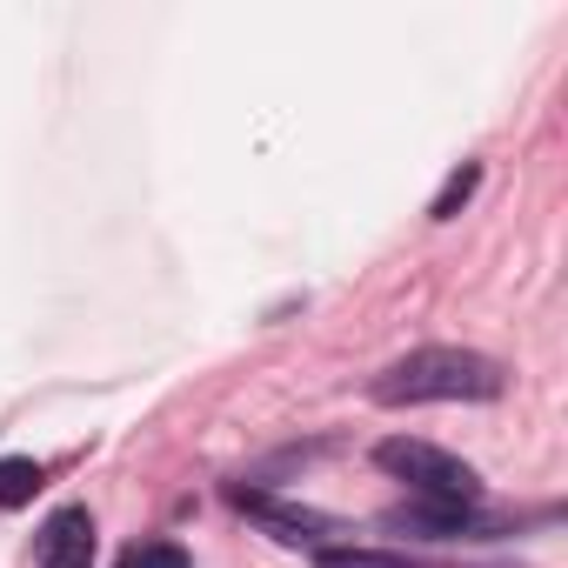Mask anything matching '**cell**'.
Instances as JSON below:
<instances>
[{
    "label": "cell",
    "instance_id": "6da1fadb",
    "mask_svg": "<svg viewBox=\"0 0 568 568\" xmlns=\"http://www.w3.org/2000/svg\"><path fill=\"white\" fill-rule=\"evenodd\" d=\"M501 395V362L475 348H415L388 362L368 382V402L382 408H422V402H495Z\"/></svg>",
    "mask_w": 568,
    "mask_h": 568
},
{
    "label": "cell",
    "instance_id": "7a4b0ae2",
    "mask_svg": "<svg viewBox=\"0 0 568 568\" xmlns=\"http://www.w3.org/2000/svg\"><path fill=\"white\" fill-rule=\"evenodd\" d=\"M375 462H382L395 481H408L415 501H455V508H475V501H481V475H475L468 462H455L448 448H435V442L395 435V442L375 448Z\"/></svg>",
    "mask_w": 568,
    "mask_h": 568
},
{
    "label": "cell",
    "instance_id": "3957f363",
    "mask_svg": "<svg viewBox=\"0 0 568 568\" xmlns=\"http://www.w3.org/2000/svg\"><path fill=\"white\" fill-rule=\"evenodd\" d=\"M227 501L241 508V515H254L274 541H322L328 535V515H315V508H295V501H274L267 488H247V481H227Z\"/></svg>",
    "mask_w": 568,
    "mask_h": 568
},
{
    "label": "cell",
    "instance_id": "277c9868",
    "mask_svg": "<svg viewBox=\"0 0 568 568\" xmlns=\"http://www.w3.org/2000/svg\"><path fill=\"white\" fill-rule=\"evenodd\" d=\"M388 528L428 535V541H481V535H495V521H488L481 508H455V501H408V508H388Z\"/></svg>",
    "mask_w": 568,
    "mask_h": 568
},
{
    "label": "cell",
    "instance_id": "5b68a950",
    "mask_svg": "<svg viewBox=\"0 0 568 568\" xmlns=\"http://www.w3.org/2000/svg\"><path fill=\"white\" fill-rule=\"evenodd\" d=\"M41 568H94V515L54 508L41 528Z\"/></svg>",
    "mask_w": 568,
    "mask_h": 568
},
{
    "label": "cell",
    "instance_id": "8992f818",
    "mask_svg": "<svg viewBox=\"0 0 568 568\" xmlns=\"http://www.w3.org/2000/svg\"><path fill=\"white\" fill-rule=\"evenodd\" d=\"M41 481H48V468L34 455H0V508H28L41 495Z\"/></svg>",
    "mask_w": 568,
    "mask_h": 568
},
{
    "label": "cell",
    "instance_id": "52a82bcc",
    "mask_svg": "<svg viewBox=\"0 0 568 568\" xmlns=\"http://www.w3.org/2000/svg\"><path fill=\"white\" fill-rule=\"evenodd\" d=\"M481 187V161H462L448 181H442V194H435V207H428V221H455L462 207H468V194Z\"/></svg>",
    "mask_w": 568,
    "mask_h": 568
},
{
    "label": "cell",
    "instance_id": "ba28073f",
    "mask_svg": "<svg viewBox=\"0 0 568 568\" xmlns=\"http://www.w3.org/2000/svg\"><path fill=\"white\" fill-rule=\"evenodd\" d=\"M315 568H422L408 555H388V548H322Z\"/></svg>",
    "mask_w": 568,
    "mask_h": 568
},
{
    "label": "cell",
    "instance_id": "9c48e42d",
    "mask_svg": "<svg viewBox=\"0 0 568 568\" xmlns=\"http://www.w3.org/2000/svg\"><path fill=\"white\" fill-rule=\"evenodd\" d=\"M128 568H187V548L181 541H141L128 555Z\"/></svg>",
    "mask_w": 568,
    "mask_h": 568
}]
</instances>
